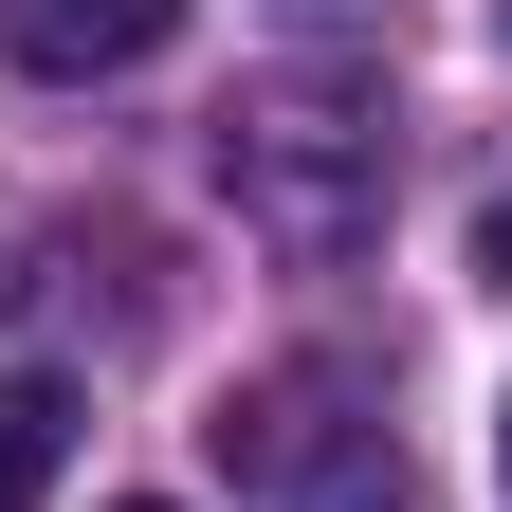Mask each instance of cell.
<instances>
[{
  "label": "cell",
  "mask_w": 512,
  "mask_h": 512,
  "mask_svg": "<svg viewBox=\"0 0 512 512\" xmlns=\"http://www.w3.org/2000/svg\"><path fill=\"white\" fill-rule=\"evenodd\" d=\"M384 183H403L384 74H256L220 110V202L275 238V256H366L384 238Z\"/></svg>",
  "instance_id": "obj_1"
},
{
  "label": "cell",
  "mask_w": 512,
  "mask_h": 512,
  "mask_svg": "<svg viewBox=\"0 0 512 512\" xmlns=\"http://www.w3.org/2000/svg\"><path fill=\"white\" fill-rule=\"evenodd\" d=\"M202 439H220V476H238V494H275V512H421L403 421H384V384H366V366H256Z\"/></svg>",
  "instance_id": "obj_2"
},
{
  "label": "cell",
  "mask_w": 512,
  "mask_h": 512,
  "mask_svg": "<svg viewBox=\"0 0 512 512\" xmlns=\"http://www.w3.org/2000/svg\"><path fill=\"white\" fill-rule=\"evenodd\" d=\"M165 37H183V0H0L19 74H147Z\"/></svg>",
  "instance_id": "obj_3"
},
{
  "label": "cell",
  "mask_w": 512,
  "mask_h": 512,
  "mask_svg": "<svg viewBox=\"0 0 512 512\" xmlns=\"http://www.w3.org/2000/svg\"><path fill=\"white\" fill-rule=\"evenodd\" d=\"M55 458H74V384L19 366V384H0V512H37V494H55Z\"/></svg>",
  "instance_id": "obj_4"
},
{
  "label": "cell",
  "mask_w": 512,
  "mask_h": 512,
  "mask_svg": "<svg viewBox=\"0 0 512 512\" xmlns=\"http://www.w3.org/2000/svg\"><path fill=\"white\" fill-rule=\"evenodd\" d=\"M476 275H512V183H494V202H476Z\"/></svg>",
  "instance_id": "obj_5"
},
{
  "label": "cell",
  "mask_w": 512,
  "mask_h": 512,
  "mask_svg": "<svg viewBox=\"0 0 512 512\" xmlns=\"http://www.w3.org/2000/svg\"><path fill=\"white\" fill-rule=\"evenodd\" d=\"M494 458H512V403H494Z\"/></svg>",
  "instance_id": "obj_6"
},
{
  "label": "cell",
  "mask_w": 512,
  "mask_h": 512,
  "mask_svg": "<svg viewBox=\"0 0 512 512\" xmlns=\"http://www.w3.org/2000/svg\"><path fill=\"white\" fill-rule=\"evenodd\" d=\"M128 512H147V494H128Z\"/></svg>",
  "instance_id": "obj_7"
},
{
  "label": "cell",
  "mask_w": 512,
  "mask_h": 512,
  "mask_svg": "<svg viewBox=\"0 0 512 512\" xmlns=\"http://www.w3.org/2000/svg\"><path fill=\"white\" fill-rule=\"evenodd\" d=\"M494 19H512V0H494Z\"/></svg>",
  "instance_id": "obj_8"
}]
</instances>
